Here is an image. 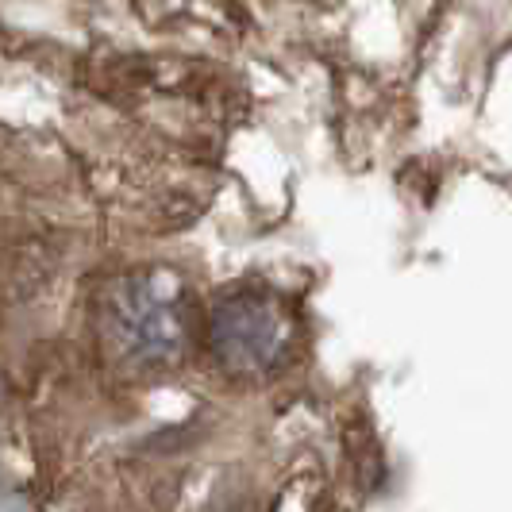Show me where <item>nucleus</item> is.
I'll list each match as a JSON object with an SVG mask.
<instances>
[{"instance_id":"1","label":"nucleus","mask_w":512,"mask_h":512,"mask_svg":"<svg viewBox=\"0 0 512 512\" xmlns=\"http://www.w3.org/2000/svg\"><path fill=\"white\" fill-rule=\"evenodd\" d=\"M112 332H116V347L124 351V359H135L143 366L170 362L181 339L178 316L170 312L166 301L147 297V289H128L116 301Z\"/></svg>"},{"instance_id":"2","label":"nucleus","mask_w":512,"mask_h":512,"mask_svg":"<svg viewBox=\"0 0 512 512\" xmlns=\"http://www.w3.org/2000/svg\"><path fill=\"white\" fill-rule=\"evenodd\" d=\"M212 347L231 374L262 370L278 351V320L255 301H231L212 324Z\"/></svg>"}]
</instances>
